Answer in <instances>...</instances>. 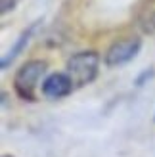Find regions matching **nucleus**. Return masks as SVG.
Segmentation results:
<instances>
[{"instance_id": "f257e3e1", "label": "nucleus", "mask_w": 155, "mask_h": 157, "mask_svg": "<svg viewBox=\"0 0 155 157\" xmlns=\"http://www.w3.org/2000/svg\"><path fill=\"white\" fill-rule=\"evenodd\" d=\"M98 71H100V56L94 50L79 52L67 61V75L71 77L75 86L90 84L98 77Z\"/></svg>"}, {"instance_id": "f03ea898", "label": "nucleus", "mask_w": 155, "mask_h": 157, "mask_svg": "<svg viewBox=\"0 0 155 157\" xmlns=\"http://www.w3.org/2000/svg\"><path fill=\"white\" fill-rule=\"evenodd\" d=\"M46 73V61L40 59H31L23 67H19V71L13 77V88L17 92V96L23 100H35V92L38 81Z\"/></svg>"}, {"instance_id": "7ed1b4c3", "label": "nucleus", "mask_w": 155, "mask_h": 157, "mask_svg": "<svg viewBox=\"0 0 155 157\" xmlns=\"http://www.w3.org/2000/svg\"><path fill=\"white\" fill-rule=\"evenodd\" d=\"M142 48V40L138 36H128V38H123V40H117L115 44L109 46V50L105 52V65L107 67H121L132 61L138 52Z\"/></svg>"}, {"instance_id": "20e7f679", "label": "nucleus", "mask_w": 155, "mask_h": 157, "mask_svg": "<svg viewBox=\"0 0 155 157\" xmlns=\"http://www.w3.org/2000/svg\"><path fill=\"white\" fill-rule=\"evenodd\" d=\"M75 88V84L71 81V77L67 73H52L48 75L42 81L40 90L46 98L50 100H59V98H65L71 94V90Z\"/></svg>"}, {"instance_id": "39448f33", "label": "nucleus", "mask_w": 155, "mask_h": 157, "mask_svg": "<svg viewBox=\"0 0 155 157\" xmlns=\"http://www.w3.org/2000/svg\"><path fill=\"white\" fill-rule=\"evenodd\" d=\"M33 31H35V25H33V27H29V29L25 31V33H21V36L17 38V42H15V44L12 46V50L8 52L4 58H2V63H0V67H2V69H8V65H10L12 61H13L15 58H17L23 50H25V46H27V42H29L31 35H33Z\"/></svg>"}, {"instance_id": "423d86ee", "label": "nucleus", "mask_w": 155, "mask_h": 157, "mask_svg": "<svg viewBox=\"0 0 155 157\" xmlns=\"http://www.w3.org/2000/svg\"><path fill=\"white\" fill-rule=\"evenodd\" d=\"M138 25H140V29L144 33H148V35L155 33V0L149 2L142 10L140 17H138Z\"/></svg>"}, {"instance_id": "0eeeda50", "label": "nucleus", "mask_w": 155, "mask_h": 157, "mask_svg": "<svg viewBox=\"0 0 155 157\" xmlns=\"http://www.w3.org/2000/svg\"><path fill=\"white\" fill-rule=\"evenodd\" d=\"M15 4V0H2V13H6L8 10H12Z\"/></svg>"}, {"instance_id": "6e6552de", "label": "nucleus", "mask_w": 155, "mask_h": 157, "mask_svg": "<svg viewBox=\"0 0 155 157\" xmlns=\"http://www.w3.org/2000/svg\"><path fill=\"white\" fill-rule=\"evenodd\" d=\"M4 157H10V155H4Z\"/></svg>"}]
</instances>
